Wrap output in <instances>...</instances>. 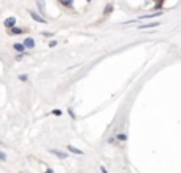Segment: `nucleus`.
<instances>
[{
    "label": "nucleus",
    "mask_w": 181,
    "mask_h": 173,
    "mask_svg": "<svg viewBox=\"0 0 181 173\" xmlns=\"http://www.w3.org/2000/svg\"><path fill=\"white\" fill-rule=\"evenodd\" d=\"M22 46L24 48H29V49H32L35 46V40L32 38V37H27L26 40H24V43H22Z\"/></svg>",
    "instance_id": "f257e3e1"
},
{
    "label": "nucleus",
    "mask_w": 181,
    "mask_h": 173,
    "mask_svg": "<svg viewBox=\"0 0 181 173\" xmlns=\"http://www.w3.org/2000/svg\"><path fill=\"white\" fill-rule=\"evenodd\" d=\"M29 15H30L32 18H34V19H35L37 22H46L45 18H41V16L38 15V13H35V11H32V10H29Z\"/></svg>",
    "instance_id": "f03ea898"
},
{
    "label": "nucleus",
    "mask_w": 181,
    "mask_h": 173,
    "mask_svg": "<svg viewBox=\"0 0 181 173\" xmlns=\"http://www.w3.org/2000/svg\"><path fill=\"white\" fill-rule=\"evenodd\" d=\"M51 153H53L54 154V156H57L59 159H67L68 156H67V154L65 153H62V151H59V149H51Z\"/></svg>",
    "instance_id": "7ed1b4c3"
},
{
    "label": "nucleus",
    "mask_w": 181,
    "mask_h": 173,
    "mask_svg": "<svg viewBox=\"0 0 181 173\" xmlns=\"http://www.w3.org/2000/svg\"><path fill=\"white\" fill-rule=\"evenodd\" d=\"M24 29H19V27H11V30H10V34L11 35H21V34H24Z\"/></svg>",
    "instance_id": "20e7f679"
},
{
    "label": "nucleus",
    "mask_w": 181,
    "mask_h": 173,
    "mask_svg": "<svg viewBox=\"0 0 181 173\" xmlns=\"http://www.w3.org/2000/svg\"><path fill=\"white\" fill-rule=\"evenodd\" d=\"M15 24H16V18H8L5 21V27H8V29H11Z\"/></svg>",
    "instance_id": "39448f33"
},
{
    "label": "nucleus",
    "mask_w": 181,
    "mask_h": 173,
    "mask_svg": "<svg viewBox=\"0 0 181 173\" xmlns=\"http://www.w3.org/2000/svg\"><path fill=\"white\" fill-rule=\"evenodd\" d=\"M159 26V22H148V24H141L140 26V30L143 29H151V27H157Z\"/></svg>",
    "instance_id": "423d86ee"
},
{
    "label": "nucleus",
    "mask_w": 181,
    "mask_h": 173,
    "mask_svg": "<svg viewBox=\"0 0 181 173\" xmlns=\"http://www.w3.org/2000/svg\"><path fill=\"white\" fill-rule=\"evenodd\" d=\"M67 149H68L70 153H73V154H78V156H81V154H83V151H81V149H78V148H75V146H72V145H68V146H67Z\"/></svg>",
    "instance_id": "0eeeda50"
},
{
    "label": "nucleus",
    "mask_w": 181,
    "mask_h": 173,
    "mask_svg": "<svg viewBox=\"0 0 181 173\" xmlns=\"http://www.w3.org/2000/svg\"><path fill=\"white\" fill-rule=\"evenodd\" d=\"M15 49H16L18 53H21V54H22V51H24L26 48L22 46V43H15Z\"/></svg>",
    "instance_id": "6e6552de"
},
{
    "label": "nucleus",
    "mask_w": 181,
    "mask_h": 173,
    "mask_svg": "<svg viewBox=\"0 0 181 173\" xmlns=\"http://www.w3.org/2000/svg\"><path fill=\"white\" fill-rule=\"evenodd\" d=\"M37 5H38V8H40L41 13L45 11V2H43V0H37Z\"/></svg>",
    "instance_id": "1a4fd4ad"
},
{
    "label": "nucleus",
    "mask_w": 181,
    "mask_h": 173,
    "mask_svg": "<svg viewBox=\"0 0 181 173\" xmlns=\"http://www.w3.org/2000/svg\"><path fill=\"white\" fill-rule=\"evenodd\" d=\"M111 11H113V5H108V7H106V10H105V15H110Z\"/></svg>",
    "instance_id": "9d476101"
},
{
    "label": "nucleus",
    "mask_w": 181,
    "mask_h": 173,
    "mask_svg": "<svg viewBox=\"0 0 181 173\" xmlns=\"http://www.w3.org/2000/svg\"><path fill=\"white\" fill-rule=\"evenodd\" d=\"M126 138H127V137H126V134H119V135H118V140H121V142H124Z\"/></svg>",
    "instance_id": "9b49d317"
},
{
    "label": "nucleus",
    "mask_w": 181,
    "mask_h": 173,
    "mask_svg": "<svg viewBox=\"0 0 181 173\" xmlns=\"http://www.w3.org/2000/svg\"><path fill=\"white\" fill-rule=\"evenodd\" d=\"M53 115H56V116H60V115H62V111H60V110H54V111H53Z\"/></svg>",
    "instance_id": "f8f14e48"
},
{
    "label": "nucleus",
    "mask_w": 181,
    "mask_h": 173,
    "mask_svg": "<svg viewBox=\"0 0 181 173\" xmlns=\"http://www.w3.org/2000/svg\"><path fill=\"white\" fill-rule=\"evenodd\" d=\"M24 56H26V54H24V53H22V54H18V56H16V61H21V59H22V57H24Z\"/></svg>",
    "instance_id": "ddd939ff"
},
{
    "label": "nucleus",
    "mask_w": 181,
    "mask_h": 173,
    "mask_svg": "<svg viewBox=\"0 0 181 173\" xmlns=\"http://www.w3.org/2000/svg\"><path fill=\"white\" fill-rule=\"evenodd\" d=\"M5 159H7V156H5L3 153H0V161H3V162H5Z\"/></svg>",
    "instance_id": "4468645a"
},
{
    "label": "nucleus",
    "mask_w": 181,
    "mask_h": 173,
    "mask_svg": "<svg viewBox=\"0 0 181 173\" xmlns=\"http://www.w3.org/2000/svg\"><path fill=\"white\" fill-rule=\"evenodd\" d=\"M19 80L21 81H27V76L26 75H19Z\"/></svg>",
    "instance_id": "2eb2a0df"
},
{
    "label": "nucleus",
    "mask_w": 181,
    "mask_h": 173,
    "mask_svg": "<svg viewBox=\"0 0 181 173\" xmlns=\"http://www.w3.org/2000/svg\"><path fill=\"white\" fill-rule=\"evenodd\" d=\"M62 2H64V3H67V5H68V7H70V5H72V2H73V0H62Z\"/></svg>",
    "instance_id": "dca6fc26"
},
{
    "label": "nucleus",
    "mask_w": 181,
    "mask_h": 173,
    "mask_svg": "<svg viewBox=\"0 0 181 173\" xmlns=\"http://www.w3.org/2000/svg\"><path fill=\"white\" fill-rule=\"evenodd\" d=\"M56 45H57V42H54V40H53V42H49V46H51V48L56 46Z\"/></svg>",
    "instance_id": "f3484780"
},
{
    "label": "nucleus",
    "mask_w": 181,
    "mask_h": 173,
    "mask_svg": "<svg viewBox=\"0 0 181 173\" xmlns=\"http://www.w3.org/2000/svg\"><path fill=\"white\" fill-rule=\"evenodd\" d=\"M100 170H102V173H108V170H106V168H105L103 165H102V167H100Z\"/></svg>",
    "instance_id": "a211bd4d"
},
{
    "label": "nucleus",
    "mask_w": 181,
    "mask_h": 173,
    "mask_svg": "<svg viewBox=\"0 0 181 173\" xmlns=\"http://www.w3.org/2000/svg\"><path fill=\"white\" fill-rule=\"evenodd\" d=\"M68 115H70V116H72V118H73V119H75V113H73V111H72V110H68Z\"/></svg>",
    "instance_id": "6ab92c4d"
},
{
    "label": "nucleus",
    "mask_w": 181,
    "mask_h": 173,
    "mask_svg": "<svg viewBox=\"0 0 181 173\" xmlns=\"http://www.w3.org/2000/svg\"><path fill=\"white\" fill-rule=\"evenodd\" d=\"M46 173H54V170H51V168H48V170H46Z\"/></svg>",
    "instance_id": "aec40b11"
},
{
    "label": "nucleus",
    "mask_w": 181,
    "mask_h": 173,
    "mask_svg": "<svg viewBox=\"0 0 181 173\" xmlns=\"http://www.w3.org/2000/svg\"><path fill=\"white\" fill-rule=\"evenodd\" d=\"M87 2H91V0H87Z\"/></svg>",
    "instance_id": "412c9836"
},
{
    "label": "nucleus",
    "mask_w": 181,
    "mask_h": 173,
    "mask_svg": "<svg viewBox=\"0 0 181 173\" xmlns=\"http://www.w3.org/2000/svg\"><path fill=\"white\" fill-rule=\"evenodd\" d=\"M21 173H24V172H21Z\"/></svg>",
    "instance_id": "4be33fe9"
}]
</instances>
